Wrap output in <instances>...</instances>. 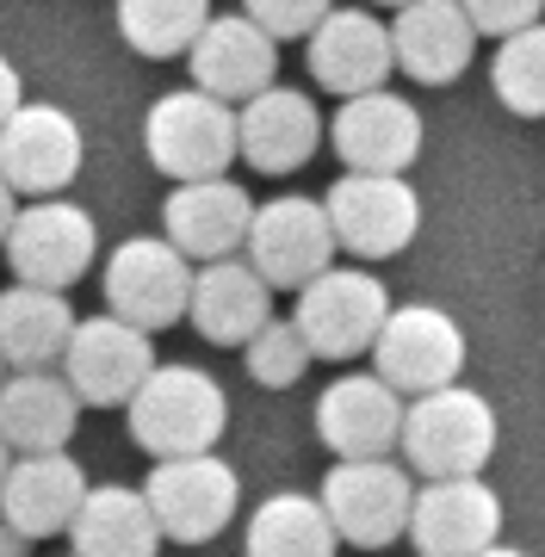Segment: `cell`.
<instances>
[{
	"label": "cell",
	"mask_w": 545,
	"mask_h": 557,
	"mask_svg": "<svg viewBox=\"0 0 545 557\" xmlns=\"http://www.w3.org/2000/svg\"><path fill=\"white\" fill-rule=\"evenodd\" d=\"M124 416H131V440L162 465V458L211 453L230 428V397L205 366H156Z\"/></svg>",
	"instance_id": "1"
},
{
	"label": "cell",
	"mask_w": 545,
	"mask_h": 557,
	"mask_svg": "<svg viewBox=\"0 0 545 557\" xmlns=\"http://www.w3.org/2000/svg\"><path fill=\"white\" fill-rule=\"evenodd\" d=\"M404 471L422 483H453V478H484L490 453H496V409H490L471 384L416 397L404 409Z\"/></svg>",
	"instance_id": "2"
},
{
	"label": "cell",
	"mask_w": 545,
	"mask_h": 557,
	"mask_svg": "<svg viewBox=\"0 0 545 557\" xmlns=\"http://www.w3.org/2000/svg\"><path fill=\"white\" fill-rule=\"evenodd\" d=\"M143 149L174 186H199V180H230L223 168L243 156L236 149V106L211 100L199 87H174L149 106L143 119Z\"/></svg>",
	"instance_id": "3"
},
{
	"label": "cell",
	"mask_w": 545,
	"mask_h": 557,
	"mask_svg": "<svg viewBox=\"0 0 545 557\" xmlns=\"http://www.w3.org/2000/svg\"><path fill=\"white\" fill-rule=\"evenodd\" d=\"M372 372L404 403L453 391L465 372V329L434 304H391V317L372 341Z\"/></svg>",
	"instance_id": "4"
},
{
	"label": "cell",
	"mask_w": 545,
	"mask_h": 557,
	"mask_svg": "<svg viewBox=\"0 0 545 557\" xmlns=\"http://www.w3.org/2000/svg\"><path fill=\"white\" fill-rule=\"evenodd\" d=\"M335 255H342V248H335V230H329L323 199L292 193V199L255 205L243 260L261 273L267 292H304L310 278H323L329 267H335Z\"/></svg>",
	"instance_id": "5"
},
{
	"label": "cell",
	"mask_w": 545,
	"mask_h": 557,
	"mask_svg": "<svg viewBox=\"0 0 545 557\" xmlns=\"http://www.w3.org/2000/svg\"><path fill=\"white\" fill-rule=\"evenodd\" d=\"M384 317H391V292H384L379 273L366 267H329L323 278H310L298 292V322L310 359H354V354H372Z\"/></svg>",
	"instance_id": "6"
},
{
	"label": "cell",
	"mask_w": 545,
	"mask_h": 557,
	"mask_svg": "<svg viewBox=\"0 0 545 557\" xmlns=\"http://www.w3.org/2000/svg\"><path fill=\"white\" fill-rule=\"evenodd\" d=\"M323 515L342 545H397L409 533V508H416V478L404 471V458H354L335 465L323 478Z\"/></svg>",
	"instance_id": "7"
},
{
	"label": "cell",
	"mask_w": 545,
	"mask_h": 557,
	"mask_svg": "<svg viewBox=\"0 0 545 557\" xmlns=\"http://www.w3.org/2000/svg\"><path fill=\"white\" fill-rule=\"evenodd\" d=\"M0 255L13 267V285L69 292L94 267V255H100V230H94V218L75 199H32V205H20Z\"/></svg>",
	"instance_id": "8"
},
{
	"label": "cell",
	"mask_w": 545,
	"mask_h": 557,
	"mask_svg": "<svg viewBox=\"0 0 545 557\" xmlns=\"http://www.w3.org/2000/svg\"><path fill=\"white\" fill-rule=\"evenodd\" d=\"M193 273L199 267H186L168 236H131L106 255V317H119L137 335L174 329L193 304Z\"/></svg>",
	"instance_id": "9"
},
{
	"label": "cell",
	"mask_w": 545,
	"mask_h": 557,
	"mask_svg": "<svg viewBox=\"0 0 545 557\" xmlns=\"http://www.w3.org/2000/svg\"><path fill=\"white\" fill-rule=\"evenodd\" d=\"M143 502H149L162 539H174V545H211L236 520V508H243V478L218 453L162 458L149 471V483H143Z\"/></svg>",
	"instance_id": "10"
},
{
	"label": "cell",
	"mask_w": 545,
	"mask_h": 557,
	"mask_svg": "<svg viewBox=\"0 0 545 557\" xmlns=\"http://www.w3.org/2000/svg\"><path fill=\"white\" fill-rule=\"evenodd\" d=\"M335 248L354 260H391L404 255L416 230H422V199L416 186L397 174H342L323 193Z\"/></svg>",
	"instance_id": "11"
},
{
	"label": "cell",
	"mask_w": 545,
	"mask_h": 557,
	"mask_svg": "<svg viewBox=\"0 0 545 557\" xmlns=\"http://www.w3.org/2000/svg\"><path fill=\"white\" fill-rule=\"evenodd\" d=\"M156 341L124 329L119 317H87L75 322L69 335V354H62V379L75 391L82 409H131L149 372H156Z\"/></svg>",
	"instance_id": "12"
},
{
	"label": "cell",
	"mask_w": 545,
	"mask_h": 557,
	"mask_svg": "<svg viewBox=\"0 0 545 557\" xmlns=\"http://www.w3.org/2000/svg\"><path fill=\"white\" fill-rule=\"evenodd\" d=\"M82 161H87L82 124L62 106L25 100L0 131V180L25 199H57L62 186L82 174Z\"/></svg>",
	"instance_id": "13"
},
{
	"label": "cell",
	"mask_w": 545,
	"mask_h": 557,
	"mask_svg": "<svg viewBox=\"0 0 545 557\" xmlns=\"http://www.w3.org/2000/svg\"><path fill=\"white\" fill-rule=\"evenodd\" d=\"M503 533V496L484 478L422 483L409 508V545L422 557H478Z\"/></svg>",
	"instance_id": "14"
},
{
	"label": "cell",
	"mask_w": 545,
	"mask_h": 557,
	"mask_svg": "<svg viewBox=\"0 0 545 557\" xmlns=\"http://www.w3.org/2000/svg\"><path fill=\"white\" fill-rule=\"evenodd\" d=\"M304 62H310V81L329 87V94H342V100L384 94V75L397 69L391 25L379 13H360V7H329V20L304 44Z\"/></svg>",
	"instance_id": "15"
},
{
	"label": "cell",
	"mask_w": 545,
	"mask_h": 557,
	"mask_svg": "<svg viewBox=\"0 0 545 557\" xmlns=\"http://www.w3.org/2000/svg\"><path fill=\"white\" fill-rule=\"evenodd\" d=\"M329 143L347 161V174H409V161L422 156V112L404 94H360L342 100V112L329 119Z\"/></svg>",
	"instance_id": "16"
},
{
	"label": "cell",
	"mask_w": 545,
	"mask_h": 557,
	"mask_svg": "<svg viewBox=\"0 0 545 557\" xmlns=\"http://www.w3.org/2000/svg\"><path fill=\"white\" fill-rule=\"evenodd\" d=\"M404 409L409 403L379 379V372H342L317 403V434L335 453V465L354 458H391V446L404 440Z\"/></svg>",
	"instance_id": "17"
},
{
	"label": "cell",
	"mask_w": 545,
	"mask_h": 557,
	"mask_svg": "<svg viewBox=\"0 0 545 557\" xmlns=\"http://www.w3.org/2000/svg\"><path fill=\"white\" fill-rule=\"evenodd\" d=\"M186 69H193V87L199 94H211L223 106H248L280 75V44L267 38L248 13H211V25L199 32Z\"/></svg>",
	"instance_id": "18"
},
{
	"label": "cell",
	"mask_w": 545,
	"mask_h": 557,
	"mask_svg": "<svg viewBox=\"0 0 545 557\" xmlns=\"http://www.w3.org/2000/svg\"><path fill=\"white\" fill-rule=\"evenodd\" d=\"M162 223L186 267H218V260H243L255 199L236 180H199V186H174Z\"/></svg>",
	"instance_id": "19"
},
{
	"label": "cell",
	"mask_w": 545,
	"mask_h": 557,
	"mask_svg": "<svg viewBox=\"0 0 545 557\" xmlns=\"http://www.w3.org/2000/svg\"><path fill=\"white\" fill-rule=\"evenodd\" d=\"M317 143H323V119H317V100L298 87L273 81L267 94L236 106V149L255 174H298L317 156Z\"/></svg>",
	"instance_id": "20"
},
{
	"label": "cell",
	"mask_w": 545,
	"mask_h": 557,
	"mask_svg": "<svg viewBox=\"0 0 545 557\" xmlns=\"http://www.w3.org/2000/svg\"><path fill=\"white\" fill-rule=\"evenodd\" d=\"M87 490H94V483H87V471L69 453L13 458V471L0 483V520H7V533H20V539L69 533L75 515H82Z\"/></svg>",
	"instance_id": "21"
},
{
	"label": "cell",
	"mask_w": 545,
	"mask_h": 557,
	"mask_svg": "<svg viewBox=\"0 0 545 557\" xmlns=\"http://www.w3.org/2000/svg\"><path fill=\"white\" fill-rule=\"evenodd\" d=\"M471 50H478V32H471L459 0H416L391 20V57L422 87L459 81L471 69Z\"/></svg>",
	"instance_id": "22"
},
{
	"label": "cell",
	"mask_w": 545,
	"mask_h": 557,
	"mask_svg": "<svg viewBox=\"0 0 545 557\" xmlns=\"http://www.w3.org/2000/svg\"><path fill=\"white\" fill-rule=\"evenodd\" d=\"M82 403L69 391V379L57 372H7L0 384V440L13 458H44L62 453L75 440Z\"/></svg>",
	"instance_id": "23"
},
{
	"label": "cell",
	"mask_w": 545,
	"mask_h": 557,
	"mask_svg": "<svg viewBox=\"0 0 545 557\" xmlns=\"http://www.w3.org/2000/svg\"><path fill=\"white\" fill-rule=\"evenodd\" d=\"M186 317L205 341L218 347H248L273 322V292L261 285V273L248 260H218V267H199L193 273V304Z\"/></svg>",
	"instance_id": "24"
},
{
	"label": "cell",
	"mask_w": 545,
	"mask_h": 557,
	"mask_svg": "<svg viewBox=\"0 0 545 557\" xmlns=\"http://www.w3.org/2000/svg\"><path fill=\"white\" fill-rule=\"evenodd\" d=\"M69 335H75V310L62 292H32V285L0 292V366L7 372H50L69 354Z\"/></svg>",
	"instance_id": "25"
},
{
	"label": "cell",
	"mask_w": 545,
	"mask_h": 557,
	"mask_svg": "<svg viewBox=\"0 0 545 557\" xmlns=\"http://www.w3.org/2000/svg\"><path fill=\"white\" fill-rule=\"evenodd\" d=\"M69 545H75V557H156L162 552V527L149 515L143 490L100 483V490H87L82 515L69 527Z\"/></svg>",
	"instance_id": "26"
},
{
	"label": "cell",
	"mask_w": 545,
	"mask_h": 557,
	"mask_svg": "<svg viewBox=\"0 0 545 557\" xmlns=\"http://www.w3.org/2000/svg\"><path fill=\"white\" fill-rule=\"evenodd\" d=\"M243 552L248 557H335L342 539H335V527H329V515H323L317 496L280 490V496H267L261 508L248 515Z\"/></svg>",
	"instance_id": "27"
},
{
	"label": "cell",
	"mask_w": 545,
	"mask_h": 557,
	"mask_svg": "<svg viewBox=\"0 0 545 557\" xmlns=\"http://www.w3.org/2000/svg\"><path fill=\"white\" fill-rule=\"evenodd\" d=\"M205 25H211V7L205 0H124L119 7L124 44L149 62L193 57V44H199Z\"/></svg>",
	"instance_id": "28"
},
{
	"label": "cell",
	"mask_w": 545,
	"mask_h": 557,
	"mask_svg": "<svg viewBox=\"0 0 545 557\" xmlns=\"http://www.w3.org/2000/svg\"><path fill=\"white\" fill-rule=\"evenodd\" d=\"M490 87L515 119H545V20L521 38L496 44L490 57Z\"/></svg>",
	"instance_id": "29"
},
{
	"label": "cell",
	"mask_w": 545,
	"mask_h": 557,
	"mask_svg": "<svg viewBox=\"0 0 545 557\" xmlns=\"http://www.w3.org/2000/svg\"><path fill=\"white\" fill-rule=\"evenodd\" d=\"M243 359H248V379L267 384V391H292V384L310 372V347H304V335H298V322L292 317L267 322L261 335L243 347Z\"/></svg>",
	"instance_id": "30"
},
{
	"label": "cell",
	"mask_w": 545,
	"mask_h": 557,
	"mask_svg": "<svg viewBox=\"0 0 545 557\" xmlns=\"http://www.w3.org/2000/svg\"><path fill=\"white\" fill-rule=\"evenodd\" d=\"M465 20H471L478 38L508 44V38H521V32H533L545 20V7L540 0H465Z\"/></svg>",
	"instance_id": "31"
},
{
	"label": "cell",
	"mask_w": 545,
	"mask_h": 557,
	"mask_svg": "<svg viewBox=\"0 0 545 557\" xmlns=\"http://www.w3.org/2000/svg\"><path fill=\"white\" fill-rule=\"evenodd\" d=\"M243 13H248L255 25H261V32H267L273 44H285V38H304V44H310V32H317V25L329 20L323 0H248Z\"/></svg>",
	"instance_id": "32"
},
{
	"label": "cell",
	"mask_w": 545,
	"mask_h": 557,
	"mask_svg": "<svg viewBox=\"0 0 545 557\" xmlns=\"http://www.w3.org/2000/svg\"><path fill=\"white\" fill-rule=\"evenodd\" d=\"M20 106H25V81H20V69H13V62L0 57V131H7V119H13Z\"/></svg>",
	"instance_id": "33"
},
{
	"label": "cell",
	"mask_w": 545,
	"mask_h": 557,
	"mask_svg": "<svg viewBox=\"0 0 545 557\" xmlns=\"http://www.w3.org/2000/svg\"><path fill=\"white\" fill-rule=\"evenodd\" d=\"M13 218H20V193L0 180V248H7V230H13Z\"/></svg>",
	"instance_id": "34"
},
{
	"label": "cell",
	"mask_w": 545,
	"mask_h": 557,
	"mask_svg": "<svg viewBox=\"0 0 545 557\" xmlns=\"http://www.w3.org/2000/svg\"><path fill=\"white\" fill-rule=\"evenodd\" d=\"M20 545H25L20 533H7V527H0V557H20Z\"/></svg>",
	"instance_id": "35"
},
{
	"label": "cell",
	"mask_w": 545,
	"mask_h": 557,
	"mask_svg": "<svg viewBox=\"0 0 545 557\" xmlns=\"http://www.w3.org/2000/svg\"><path fill=\"white\" fill-rule=\"evenodd\" d=\"M478 557H527V552H515V545H490V552H478Z\"/></svg>",
	"instance_id": "36"
},
{
	"label": "cell",
	"mask_w": 545,
	"mask_h": 557,
	"mask_svg": "<svg viewBox=\"0 0 545 557\" xmlns=\"http://www.w3.org/2000/svg\"><path fill=\"white\" fill-rule=\"evenodd\" d=\"M7 471H13V453H7V440H0V483H7Z\"/></svg>",
	"instance_id": "37"
},
{
	"label": "cell",
	"mask_w": 545,
	"mask_h": 557,
	"mask_svg": "<svg viewBox=\"0 0 545 557\" xmlns=\"http://www.w3.org/2000/svg\"><path fill=\"white\" fill-rule=\"evenodd\" d=\"M0 384H7V366H0Z\"/></svg>",
	"instance_id": "38"
}]
</instances>
